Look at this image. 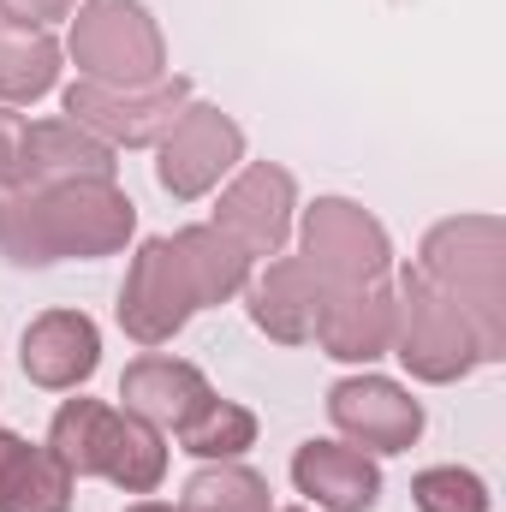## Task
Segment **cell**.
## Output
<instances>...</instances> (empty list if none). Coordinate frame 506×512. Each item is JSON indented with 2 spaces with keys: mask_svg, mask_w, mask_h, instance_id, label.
<instances>
[{
  "mask_svg": "<svg viewBox=\"0 0 506 512\" xmlns=\"http://www.w3.org/2000/svg\"><path fill=\"white\" fill-rule=\"evenodd\" d=\"M131 233H137V203L114 179H72L0 197V256L18 268H48L72 256L96 262L126 251Z\"/></svg>",
  "mask_w": 506,
  "mask_h": 512,
  "instance_id": "6da1fadb",
  "label": "cell"
},
{
  "mask_svg": "<svg viewBox=\"0 0 506 512\" xmlns=\"http://www.w3.org/2000/svg\"><path fill=\"white\" fill-rule=\"evenodd\" d=\"M417 274L459 304V316L477 334L483 364L506 352V227L501 215H453L423 233Z\"/></svg>",
  "mask_w": 506,
  "mask_h": 512,
  "instance_id": "7a4b0ae2",
  "label": "cell"
},
{
  "mask_svg": "<svg viewBox=\"0 0 506 512\" xmlns=\"http://www.w3.org/2000/svg\"><path fill=\"white\" fill-rule=\"evenodd\" d=\"M48 453L78 477H102L126 495H155L167 477V441L126 405L102 399H66L48 423Z\"/></svg>",
  "mask_w": 506,
  "mask_h": 512,
  "instance_id": "3957f363",
  "label": "cell"
},
{
  "mask_svg": "<svg viewBox=\"0 0 506 512\" xmlns=\"http://www.w3.org/2000/svg\"><path fill=\"white\" fill-rule=\"evenodd\" d=\"M387 352L429 387L465 382V376L483 364L471 322L459 316V304H447V298L417 274V262H405L399 280H393V346H387Z\"/></svg>",
  "mask_w": 506,
  "mask_h": 512,
  "instance_id": "277c9868",
  "label": "cell"
},
{
  "mask_svg": "<svg viewBox=\"0 0 506 512\" xmlns=\"http://www.w3.org/2000/svg\"><path fill=\"white\" fill-rule=\"evenodd\" d=\"M66 54L78 60V78L114 84V90L167 78V42L143 0H84L72 12Z\"/></svg>",
  "mask_w": 506,
  "mask_h": 512,
  "instance_id": "5b68a950",
  "label": "cell"
},
{
  "mask_svg": "<svg viewBox=\"0 0 506 512\" xmlns=\"http://www.w3.org/2000/svg\"><path fill=\"white\" fill-rule=\"evenodd\" d=\"M298 256L328 292H358L393 280V239L376 215L352 197H316L298 221Z\"/></svg>",
  "mask_w": 506,
  "mask_h": 512,
  "instance_id": "8992f818",
  "label": "cell"
},
{
  "mask_svg": "<svg viewBox=\"0 0 506 512\" xmlns=\"http://www.w3.org/2000/svg\"><path fill=\"white\" fill-rule=\"evenodd\" d=\"M185 108H191V78H179V72H167L155 84H137V90L90 84V78H78L66 90V120H78L108 149H155Z\"/></svg>",
  "mask_w": 506,
  "mask_h": 512,
  "instance_id": "52a82bcc",
  "label": "cell"
},
{
  "mask_svg": "<svg viewBox=\"0 0 506 512\" xmlns=\"http://www.w3.org/2000/svg\"><path fill=\"white\" fill-rule=\"evenodd\" d=\"M245 161V131L233 114L209 108V102H191L173 131L155 143V179L173 203H197L221 185V173H233Z\"/></svg>",
  "mask_w": 506,
  "mask_h": 512,
  "instance_id": "ba28073f",
  "label": "cell"
},
{
  "mask_svg": "<svg viewBox=\"0 0 506 512\" xmlns=\"http://www.w3.org/2000/svg\"><path fill=\"white\" fill-rule=\"evenodd\" d=\"M114 316L137 346H167L197 316V292H191V274L173 251V239H143L137 245Z\"/></svg>",
  "mask_w": 506,
  "mask_h": 512,
  "instance_id": "9c48e42d",
  "label": "cell"
},
{
  "mask_svg": "<svg viewBox=\"0 0 506 512\" xmlns=\"http://www.w3.org/2000/svg\"><path fill=\"white\" fill-rule=\"evenodd\" d=\"M292 209H298V185H292V173L280 167V161H251L227 191H221V203H215V221L209 227H221L239 251L251 256H280L286 251V239H292Z\"/></svg>",
  "mask_w": 506,
  "mask_h": 512,
  "instance_id": "30bf717a",
  "label": "cell"
},
{
  "mask_svg": "<svg viewBox=\"0 0 506 512\" xmlns=\"http://www.w3.org/2000/svg\"><path fill=\"white\" fill-rule=\"evenodd\" d=\"M328 417L358 453H411L423 435V405L387 376H346L328 387Z\"/></svg>",
  "mask_w": 506,
  "mask_h": 512,
  "instance_id": "8fae6325",
  "label": "cell"
},
{
  "mask_svg": "<svg viewBox=\"0 0 506 512\" xmlns=\"http://www.w3.org/2000/svg\"><path fill=\"white\" fill-rule=\"evenodd\" d=\"M18 364L24 376L48 393H72L96 376L102 364V334L84 310H42L30 316V328L18 334Z\"/></svg>",
  "mask_w": 506,
  "mask_h": 512,
  "instance_id": "7c38bea8",
  "label": "cell"
},
{
  "mask_svg": "<svg viewBox=\"0 0 506 512\" xmlns=\"http://www.w3.org/2000/svg\"><path fill=\"white\" fill-rule=\"evenodd\" d=\"M120 149L78 126V120H24V149H18V191L42 185H72V179H114Z\"/></svg>",
  "mask_w": 506,
  "mask_h": 512,
  "instance_id": "4fadbf2b",
  "label": "cell"
},
{
  "mask_svg": "<svg viewBox=\"0 0 506 512\" xmlns=\"http://www.w3.org/2000/svg\"><path fill=\"white\" fill-rule=\"evenodd\" d=\"M245 310L268 340L310 346L316 322H322V286L304 268V256H268V268L256 280H245Z\"/></svg>",
  "mask_w": 506,
  "mask_h": 512,
  "instance_id": "5bb4252c",
  "label": "cell"
},
{
  "mask_svg": "<svg viewBox=\"0 0 506 512\" xmlns=\"http://www.w3.org/2000/svg\"><path fill=\"white\" fill-rule=\"evenodd\" d=\"M316 346L334 364H376L393 346V280L358 286V292H328L322 298V322H316Z\"/></svg>",
  "mask_w": 506,
  "mask_h": 512,
  "instance_id": "9a60e30c",
  "label": "cell"
},
{
  "mask_svg": "<svg viewBox=\"0 0 506 512\" xmlns=\"http://www.w3.org/2000/svg\"><path fill=\"white\" fill-rule=\"evenodd\" d=\"M292 483L322 512H370L381 501V471L352 441H304L292 453Z\"/></svg>",
  "mask_w": 506,
  "mask_h": 512,
  "instance_id": "2e32d148",
  "label": "cell"
},
{
  "mask_svg": "<svg viewBox=\"0 0 506 512\" xmlns=\"http://www.w3.org/2000/svg\"><path fill=\"white\" fill-rule=\"evenodd\" d=\"M215 387L197 364L185 358H167V352H143L131 358L126 376H120V399H126L131 417H143L149 429H179Z\"/></svg>",
  "mask_w": 506,
  "mask_h": 512,
  "instance_id": "e0dca14e",
  "label": "cell"
},
{
  "mask_svg": "<svg viewBox=\"0 0 506 512\" xmlns=\"http://www.w3.org/2000/svg\"><path fill=\"white\" fill-rule=\"evenodd\" d=\"M0 512H72V471L12 429H0Z\"/></svg>",
  "mask_w": 506,
  "mask_h": 512,
  "instance_id": "ac0fdd59",
  "label": "cell"
},
{
  "mask_svg": "<svg viewBox=\"0 0 506 512\" xmlns=\"http://www.w3.org/2000/svg\"><path fill=\"white\" fill-rule=\"evenodd\" d=\"M173 251L191 274V292H197V310H215V304H233L251 280V256L239 251L221 227H179L173 233Z\"/></svg>",
  "mask_w": 506,
  "mask_h": 512,
  "instance_id": "d6986e66",
  "label": "cell"
},
{
  "mask_svg": "<svg viewBox=\"0 0 506 512\" xmlns=\"http://www.w3.org/2000/svg\"><path fill=\"white\" fill-rule=\"evenodd\" d=\"M54 78H60V42L42 24L0 18V102L6 108L36 102L54 90Z\"/></svg>",
  "mask_w": 506,
  "mask_h": 512,
  "instance_id": "ffe728a7",
  "label": "cell"
},
{
  "mask_svg": "<svg viewBox=\"0 0 506 512\" xmlns=\"http://www.w3.org/2000/svg\"><path fill=\"white\" fill-rule=\"evenodd\" d=\"M179 453H191V459H245L256 447V411L251 405H239V399H221V393H209L179 429Z\"/></svg>",
  "mask_w": 506,
  "mask_h": 512,
  "instance_id": "44dd1931",
  "label": "cell"
},
{
  "mask_svg": "<svg viewBox=\"0 0 506 512\" xmlns=\"http://www.w3.org/2000/svg\"><path fill=\"white\" fill-rule=\"evenodd\" d=\"M179 512H274L268 507V477H256L239 459H215L185 483Z\"/></svg>",
  "mask_w": 506,
  "mask_h": 512,
  "instance_id": "7402d4cb",
  "label": "cell"
},
{
  "mask_svg": "<svg viewBox=\"0 0 506 512\" xmlns=\"http://www.w3.org/2000/svg\"><path fill=\"white\" fill-rule=\"evenodd\" d=\"M411 501L417 512H489V483L465 465H429L411 477Z\"/></svg>",
  "mask_w": 506,
  "mask_h": 512,
  "instance_id": "603a6c76",
  "label": "cell"
},
{
  "mask_svg": "<svg viewBox=\"0 0 506 512\" xmlns=\"http://www.w3.org/2000/svg\"><path fill=\"white\" fill-rule=\"evenodd\" d=\"M18 149H24V114L0 102V197L18 191Z\"/></svg>",
  "mask_w": 506,
  "mask_h": 512,
  "instance_id": "cb8c5ba5",
  "label": "cell"
},
{
  "mask_svg": "<svg viewBox=\"0 0 506 512\" xmlns=\"http://www.w3.org/2000/svg\"><path fill=\"white\" fill-rule=\"evenodd\" d=\"M78 0H0V18H18V24H54V18H72Z\"/></svg>",
  "mask_w": 506,
  "mask_h": 512,
  "instance_id": "d4e9b609",
  "label": "cell"
},
{
  "mask_svg": "<svg viewBox=\"0 0 506 512\" xmlns=\"http://www.w3.org/2000/svg\"><path fill=\"white\" fill-rule=\"evenodd\" d=\"M126 512H179V507H167V501H137V507H126Z\"/></svg>",
  "mask_w": 506,
  "mask_h": 512,
  "instance_id": "484cf974",
  "label": "cell"
},
{
  "mask_svg": "<svg viewBox=\"0 0 506 512\" xmlns=\"http://www.w3.org/2000/svg\"><path fill=\"white\" fill-rule=\"evenodd\" d=\"M286 512H310V507H286Z\"/></svg>",
  "mask_w": 506,
  "mask_h": 512,
  "instance_id": "4316f807",
  "label": "cell"
}]
</instances>
